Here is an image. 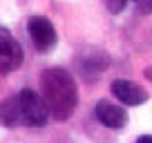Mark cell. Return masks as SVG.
<instances>
[{
    "label": "cell",
    "mask_w": 152,
    "mask_h": 143,
    "mask_svg": "<svg viewBox=\"0 0 152 143\" xmlns=\"http://www.w3.org/2000/svg\"><path fill=\"white\" fill-rule=\"evenodd\" d=\"M20 121H23V116H20L18 94L16 96H7V98L0 103V125L11 130V128H16Z\"/></svg>",
    "instance_id": "52a82bcc"
},
{
    "label": "cell",
    "mask_w": 152,
    "mask_h": 143,
    "mask_svg": "<svg viewBox=\"0 0 152 143\" xmlns=\"http://www.w3.org/2000/svg\"><path fill=\"white\" fill-rule=\"evenodd\" d=\"M27 36L31 40V45L38 52H52L58 43V34L56 27L52 25V20L45 16H31L27 20Z\"/></svg>",
    "instance_id": "3957f363"
},
{
    "label": "cell",
    "mask_w": 152,
    "mask_h": 143,
    "mask_svg": "<svg viewBox=\"0 0 152 143\" xmlns=\"http://www.w3.org/2000/svg\"><path fill=\"white\" fill-rule=\"evenodd\" d=\"M94 116L101 125H105L110 130H123L128 125V110H123V105H114L105 98L96 103Z\"/></svg>",
    "instance_id": "5b68a950"
},
{
    "label": "cell",
    "mask_w": 152,
    "mask_h": 143,
    "mask_svg": "<svg viewBox=\"0 0 152 143\" xmlns=\"http://www.w3.org/2000/svg\"><path fill=\"white\" fill-rule=\"evenodd\" d=\"M137 143H152V134H141L137 139Z\"/></svg>",
    "instance_id": "30bf717a"
},
{
    "label": "cell",
    "mask_w": 152,
    "mask_h": 143,
    "mask_svg": "<svg viewBox=\"0 0 152 143\" xmlns=\"http://www.w3.org/2000/svg\"><path fill=\"white\" fill-rule=\"evenodd\" d=\"M23 45L11 36V31L7 27L0 25V74L2 72H14L23 65Z\"/></svg>",
    "instance_id": "277c9868"
},
{
    "label": "cell",
    "mask_w": 152,
    "mask_h": 143,
    "mask_svg": "<svg viewBox=\"0 0 152 143\" xmlns=\"http://www.w3.org/2000/svg\"><path fill=\"white\" fill-rule=\"evenodd\" d=\"M40 94L49 110V116L56 121L72 119L78 105V85L74 76L63 67H49L40 74Z\"/></svg>",
    "instance_id": "6da1fadb"
},
{
    "label": "cell",
    "mask_w": 152,
    "mask_h": 143,
    "mask_svg": "<svg viewBox=\"0 0 152 143\" xmlns=\"http://www.w3.org/2000/svg\"><path fill=\"white\" fill-rule=\"evenodd\" d=\"M110 92L123 105H132V107L134 105H143L148 101V92L141 85H137L134 81H128V78H114L112 85H110Z\"/></svg>",
    "instance_id": "8992f818"
},
{
    "label": "cell",
    "mask_w": 152,
    "mask_h": 143,
    "mask_svg": "<svg viewBox=\"0 0 152 143\" xmlns=\"http://www.w3.org/2000/svg\"><path fill=\"white\" fill-rule=\"evenodd\" d=\"M18 103H20V116H23L25 125H29V128H43L47 123L49 110L45 105L43 94L25 87V90L18 92Z\"/></svg>",
    "instance_id": "7a4b0ae2"
},
{
    "label": "cell",
    "mask_w": 152,
    "mask_h": 143,
    "mask_svg": "<svg viewBox=\"0 0 152 143\" xmlns=\"http://www.w3.org/2000/svg\"><path fill=\"white\" fill-rule=\"evenodd\" d=\"M105 2V9L110 11V14H121V11L125 9V7H128V0H103Z\"/></svg>",
    "instance_id": "ba28073f"
},
{
    "label": "cell",
    "mask_w": 152,
    "mask_h": 143,
    "mask_svg": "<svg viewBox=\"0 0 152 143\" xmlns=\"http://www.w3.org/2000/svg\"><path fill=\"white\" fill-rule=\"evenodd\" d=\"M134 5H137V11L143 16L152 14V0H134Z\"/></svg>",
    "instance_id": "9c48e42d"
}]
</instances>
